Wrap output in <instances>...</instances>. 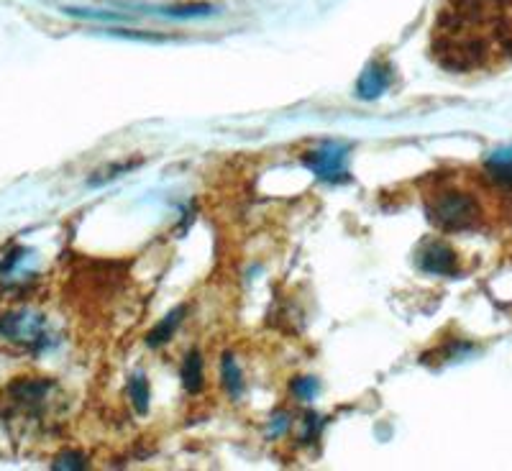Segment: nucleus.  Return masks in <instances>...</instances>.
I'll return each mask as SVG.
<instances>
[{
    "mask_svg": "<svg viewBox=\"0 0 512 471\" xmlns=\"http://www.w3.org/2000/svg\"><path fill=\"white\" fill-rule=\"evenodd\" d=\"M221 382L231 397H239L244 392V374H241L239 364H236L231 354L223 356L221 361Z\"/></svg>",
    "mask_w": 512,
    "mask_h": 471,
    "instance_id": "obj_9",
    "label": "nucleus"
},
{
    "mask_svg": "<svg viewBox=\"0 0 512 471\" xmlns=\"http://www.w3.org/2000/svg\"><path fill=\"white\" fill-rule=\"evenodd\" d=\"M433 57L451 72L512 59V0H448L433 31Z\"/></svg>",
    "mask_w": 512,
    "mask_h": 471,
    "instance_id": "obj_1",
    "label": "nucleus"
},
{
    "mask_svg": "<svg viewBox=\"0 0 512 471\" xmlns=\"http://www.w3.org/2000/svg\"><path fill=\"white\" fill-rule=\"evenodd\" d=\"M182 315H185V308H180V310H175V313H172V315H167V318H164L162 323H159V326L154 328L152 333H149V338H146V341H149V346L167 344L169 338L175 336L177 326H180V323H182Z\"/></svg>",
    "mask_w": 512,
    "mask_h": 471,
    "instance_id": "obj_10",
    "label": "nucleus"
},
{
    "mask_svg": "<svg viewBox=\"0 0 512 471\" xmlns=\"http://www.w3.org/2000/svg\"><path fill=\"white\" fill-rule=\"evenodd\" d=\"M303 164L323 182L338 185V182L349 180V149L341 144H333V141L318 144L315 149L305 152Z\"/></svg>",
    "mask_w": 512,
    "mask_h": 471,
    "instance_id": "obj_3",
    "label": "nucleus"
},
{
    "mask_svg": "<svg viewBox=\"0 0 512 471\" xmlns=\"http://www.w3.org/2000/svg\"><path fill=\"white\" fill-rule=\"evenodd\" d=\"M54 466H57V469H82V466H85V456L77 454V451H67V454L57 456Z\"/></svg>",
    "mask_w": 512,
    "mask_h": 471,
    "instance_id": "obj_13",
    "label": "nucleus"
},
{
    "mask_svg": "<svg viewBox=\"0 0 512 471\" xmlns=\"http://www.w3.org/2000/svg\"><path fill=\"white\" fill-rule=\"evenodd\" d=\"M182 384H185L190 392H200L205 384V372H203V359L200 354H187L185 364H182Z\"/></svg>",
    "mask_w": 512,
    "mask_h": 471,
    "instance_id": "obj_8",
    "label": "nucleus"
},
{
    "mask_svg": "<svg viewBox=\"0 0 512 471\" xmlns=\"http://www.w3.org/2000/svg\"><path fill=\"white\" fill-rule=\"evenodd\" d=\"M0 336L21 344L26 349H44L47 346V320L31 310H16L0 318Z\"/></svg>",
    "mask_w": 512,
    "mask_h": 471,
    "instance_id": "obj_4",
    "label": "nucleus"
},
{
    "mask_svg": "<svg viewBox=\"0 0 512 471\" xmlns=\"http://www.w3.org/2000/svg\"><path fill=\"white\" fill-rule=\"evenodd\" d=\"M390 85H392V67L387 62H382V59H377V62H372L367 70L361 72L356 93H359V98L372 100V98H379L382 93H387Z\"/></svg>",
    "mask_w": 512,
    "mask_h": 471,
    "instance_id": "obj_6",
    "label": "nucleus"
},
{
    "mask_svg": "<svg viewBox=\"0 0 512 471\" xmlns=\"http://www.w3.org/2000/svg\"><path fill=\"white\" fill-rule=\"evenodd\" d=\"M418 264L423 272L436 274V277H454L459 272V256L443 241H428L418 251Z\"/></svg>",
    "mask_w": 512,
    "mask_h": 471,
    "instance_id": "obj_5",
    "label": "nucleus"
},
{
    "mask_svg": "<svg viewBox=\"0 0 512 471\" xmlns=\"http://www.w3.org/2000/svg\"><path fill=\"white\" fill-rule=\"evenodd\" d=\"M292 395L300 402H310L315 395H318V379L313 377H300L292 382Z\"/></svg>",
    "mask_w": 512,
    "mask_h": 471,
    "instance_id": "obj_12",
    "label": "nucleus"
},
{
    "mask_svg": "<svg viewBox=\"0 0 512 471\" xmlns=\"http://www.w3.org/2000/svg\"><path fill=\"white\" fill-rule=\"evenodd\" d=\"M128 397H131V405H134L139 413H146L149 410V382H146L144 374H136V377L128 379Z\"/></svg>",
    "mask_w": 512,
    "mask_h": 471,
    "instance_id": "obj_11",
    "label": "nucleus"
},
{
    "mask_svg": "<svg viewBox=\"0 0 512 471\" xmlns=\"http://www.w3.org/2000/svg\"><path fill=\"white\" fill-rule=\"evenodd\" d=\"M484 172L500 187H512V146H505V149L492 154L484 164Z\"/></svg>",
    "mask_w": 512,
    "mask_h": 471,
    "instance_id": "obj_7",
    "label": "nucleus"
},
{
    "mask_svg": "<svg viewBox=\"0 0 512 471\" xmlns=\"http://www.w3.org/2000/svg\"><path fill=\"white\" fill-rule=\"evenodd\" d=\"M428 216L443 231H466V228L477 226L482 208L472 192L446 187L428 200Z\"/></svg>",
    "mask_w": 512,
    "mask_h": 471,
    "instance_id": "obj_2",
    "label": "nucleus"
}]
</instances>
